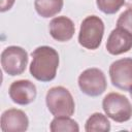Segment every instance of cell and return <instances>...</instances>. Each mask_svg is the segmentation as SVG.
I'll use <instances>...</instances> for the list:
<instances>
[{
	"mask_svg": "<svg viewBox=\"0 0 132 132\" xmlns=\"http://www.w3.org/2000/svg\"><path fill=\"white\" fill-rule=\"evenodd\" d=\"M30 74L39 81H51L56 77L59 66V54L51 46L41 45L36 47L32 54Z\"/></svg>",
	"mask_w": 132,
	"mask_h": 132,
	"instance_id": "6da1fadb",
	"label": "cell"
},
{
	"mask_svg": "<svg viewBox=\"0 0 132 132\" xmlns=\"http://www.w3.org/2000/svg\"><path fill=\"white\" fill-rule=\"evenodd\" d=\"M45 103L54 117H71L75 110V103L71 93L62 86L53 87L47 91Z\"/></svg>",
	"mask_w": 132,
	"mask_h": 132,
	"instance_id": "7a4b0ae2",
	"label": "cell"
},
{
	"mask_svg": "<svg viewBox=\"0 0 132 132\" xmlns=\"http://www.w3.org/2000/svg\"><path fill=\"white\" fill-rule=\"evenodd\" d=\"M104 34V23L97 15H89L82 20L78 33L79 44L88 50H96L101 44Z\"/></svg>",
	"mask_w": 132,
	"mask_h": 132,
	"instance_id": "3957f363",
	"label": "cell"
},
{
	"mask_svg": "<svg viewBox=\"0 0 132 132\" xmlns=\"http://www.w3.org/2000/svg\"><path fill=\"white\" fill-rule=\"evenodd\" d=\"M105 114L118 123H124L132 117V105L129 99L120 93H108L102 100Z\"/></svg>",
	"mask_w": 132,
	"mask_h": 132,
	"instance_id": "277c9868",
	"label": "cell"
},
{
	"mask_svg": "<svg viewBox=\"0 0 132 132\" xmlns=\"http://www.w3.org/2000/svg\"><path fill=\"white\" fill-rule=\"evenodd\" d=\"M28 65V53L21 46L10 45L1 53V66L11 76L22 74Z\"/></svg>",
	"mask_w": 132,
	"mask_h": 132,
	"instance_id": "5b68a950",
	"label": "cell"
},
{
	"mask_svg": "<svg viewBox=\"0 0 132 132\" xmlns=\"http://www.w3.org/2000/svg\"><path fill=\"white\" fill-rule=\"evenodd\" d=\"M78 87L84 94L97 97L106 90L107 82L105 74L99 68H88L79 74Z\"/></svg>",
	"mask_w": 132,
	"mask_h": 132,
	"instance_id": "8992f818",
	"label": "cell"
},
{
	"mask_svg": "<svg viewBox=\"0 0 132 132\" xmlns=\"http://www.w3.org/2000/svg\"><path fill=\"white\" fill-rule=\"evenodd\" d=\"M109 76L114 87L128 91L132 86V58H123L111 63Z\"/></svg>",
	"mask_w": 132,
	"mask_h": 132,
	"instance_id": "52a82bcc",
	"label": "cell"
},
{
	"mask_svg": "<svg viewBox=\"0 0 132 132\" xmlns=\"http://www.w3.org/2000/svg\"><path fill=\"white\" fill-rule=\"evenodd\" d=\"M10 99L19 105H28L32 103L37 95L35 85L29 79H20L13 81L8 90Z\"/></svg>",
	"mask_w": 132,
	"mask_h": 132,
	"instance_id": "ba28073f",
	"label": "cell"
},
{
	"mask_svg": "<svg viewBox=\"0 0 132 132\" xmlns=\"http://www.w3.org/2000/svg\"><path fill=\"white\" fill-rule=\"evenodd\" d=\"M0 126L3 132H24L28 129L29 120L23 110L9 108L2 113Z\"/></svg>",
	"mask_w": 132,
	"mask_h": 132,
	"instance_id": "9c48e42d",
	"label": "cell"
},
{
	"mask_svg": "<svg viewBox=\"0 0 132 132\" xmlns=\"http://www.w3.org/2000/svg\"><path fill=\"white\" fill-rule=\"evenodd\" d=\"M132 48V34L121 27L113 29L106 41V50L110 55L118 56Z\"/></svg>",
	"mask_w": 132,
	"mask_h": 132,
	"instance_id": "30bf717a",
	"label": "cell"
},
{
	"mask_svg": "<svg viewBox=\"0 0 132 132\" xmlns=\"http://www.w3.org/2000/svg\"><path fill=\"white\" fill-rule=\"evenodd\" d=\"M74 32V23L65 15L54 18L50 22V34L57 41L65 42L70 40L73 37Z\"/></svg>",
	"mask_w": 132,
	"mask_h": 132,
	"instance_id": "8fae6325",
	"label": "cell"
},
{
	"mask_svg": "<svg viewBox=\"0 0 132 132\" xmlns=\"http://www.w3.org/2000/svg\"><path fill=\"white\" fill-rule=\"evenodd\" d=\"M63 0H35L34 7L36 12L42 18H52L58 14L63 7Z\"/></svg>",
	"mask_w": 132,
	"mask_h": 132,
	"instance_id": "7c38bea8",
	"label": "cell"
},
{
	"mask_svg": "<svg viewBox=\"0 0 132 132\" xmlns=\"http://www.w3.org/2000/svg\"><path fill=\"white\" fill-rule=\"evenodd\" d=\"M85 130L87 132H108L110 130V123L105 114L95 112L87 120Z\"/></svg>",
	"mask_w": 132,
	"mask_h": 132,
	"instance_id": "4fadbf2b",
	"label": "cell"
},
{
	"mask_svg": "<svg viewBox=\"0 0 132 132\" xmlns=\"http://www.w3.org/2000/svg\"><path fill=\"white\" fill-rule=\"evenodd\" d=\"M50 130L52 132H78V124L70 117H55L51 122Z\"/></svg>",
	"mask_w": 132,
	"mask_h": 132,
	"instance_id": "5bb4252c",
	"label": "cell"
},
{
	"mask_svg": "<svg viewBox=\"0 0 132 132\" xmlns=\"http://www.w3.org/2000/svg\"><path fill=\"white\" fill-rule=\"evenodd\" d=\"M96 5L105 14H113L124 5V0H96Z\"/></svg>",
	"mask_w": 132,
	"mask_h": 132,
	"instance_id": "9a60e30c",
	"label": "cell"
},
{
	"mask_svg": "<svg viewBox=\"0 0 132 132\" xmlns=\"http://www.w3.org/2000/svg\"><path fill=\"white\" fill-rule=\"evenodd\" d=\"M117 27H121L132 34V8H128L120 14L117 21Z\"/></svg>",
	"mask_w": 132,
	"mask_h": 132,
	"instance_id": "2e32d148",
	"label": "cell"
},
{
	"mask_svg": "<svg viewBox=\"0 0 132 132\" xmlns=\"http://www.w3.org/2000/svg\"><path fill=\"white\" fill-rule=\"evenodd\" d=\"M14 2H15V0H1V3H0V11L1 12H4V11L9 10L13 6Z\"/></svg>",
	"mask_w": 132,
	"mask_h": 132,
	"instance_id": "e0dca14e",
	"label": "cell"
},
{
	"mask_svg": "<svg viewBox=\"0 0 132 132\" xmlns=\"http://www.w3.org/2000/svg\"><path fill=\"white\" fill-rule=\"evenodd\" d=\"M124 5L128 8H132V0H124Z\"/></svg>",
	"mask_w": 132,
	"mask_h": 132,
	"instance_id": "ac0fdd59",
	"label": "cell"
},
{
	"mask_svg": "<svg viewBox=\"0 0 132 132\" xmlns=\"http://www.w3.org/2000/svg\"><path fill=\"white\" fill-rule=\"evenodd\" d=\"M128 91H129V93H130V96H131V98H132V86L129 88V90H128Z\"/></svg>",
	"mask_w": 132,
	"mask_h": 132,
	"instance_id": "d6986e66",
	"label": "cell"
}]
</instances>
